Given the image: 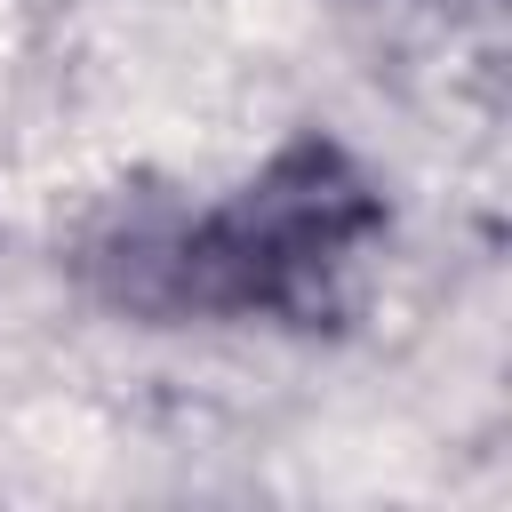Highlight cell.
Here are the masks:
<instances>
[{"label":"cell","instance_id":"1","mask_svg":"<svg viewBox=\"0 0 512 512\" xmlns=\"http://www.w3.org/2000/svg\"><path fill=\"white\" fill-rule=\"evenodd\" d=\"M384 232L376 176L336 136H288L224 200H144L112 216L80 272L88 288L152 328L184 320H280L312 328Z\"/></svg>","mask_w":512,"mask_h":512}]
</instances>
